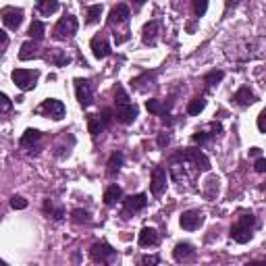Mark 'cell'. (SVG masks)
Wrapping results in <instances>:
<instances>
[{
    "label": "cell",
    "mask_w": 266,
    "mask_h": 266,
    "mask_svg": "<svg viewBox=\"0 0 266 266\" xmlns=\"http://www.w3.org/2000/svg\"><path fill=\"white\" fill-rule=\"evenodd\" d=\"M173 258L177 262H189V260H194L196 258V250H194V245L192 243H177L175 245V250H173Z\"/></svg>",
    "instance_id": "17"
},
{
    "label": "cell",
    "mask_w": 266,
    "mask_h": 266,
    "mask_svg": "<svg viewBox=\"0 0 266 266\" xmlns=\"http://www.w3.org/2000/svg\"><path fill=\"white\" fill-rule=\"evenodd\" d=\"M112 119H115V112L108 110V108H104L102 112H98V115H90L87 117V129H90V133L96 138L98 133H102L110 125Z\"/></svg>",
    "instance_id": "6"
},
{
    "label": "cell",
    "mask_w": 266,
    "mask_h": 266,
    "mask_svg": "<svg viewBox=\"0 0 266 266\" xmlns=\"http://www.w3.org/2000/svg\"><path fill=\"white\" fill-rule=\"evenodd\" d=\"M223 77H225V73H223V71H210V73H208L206 77H204V83H206L208 87H212V85H216Z\"/></svg>",
    "instance_id": "33"
},
{
    "label": "cell",
    "mask_w": 266,
    "mask_h": 266,
    "mask_svg": "<svg viewBox=\"0 0 266 266\" xmlns=\"http://www.w3.org/2000/svg\"><path fill=\"white\" fill-rule=\"evenodd\" d=\"M170 106H173V98H168V102H160V100H156V98H150V100L146 102V108L152 112V115L162 117L164 123H170V115H168V108H170Z\"/></svg>",
    "instance_id": "12"
},
{
    "label": "cell",
    "mask_w": 266,
    "mask_h": 266,
    "mask_svg": "<svg viewBox=\"0 0 266 266\" xmlns=\"http://www.w3.org/2000/svg\"><path fill=\"white\" fill-rule=\"evenodd\" d=\"M131 3H133V7H136V11H140L146 5V0H131Z\"/></svg>",
    "instance_id": "43"
},
{
    "label": "cell",
    "mask_w": 266,
    "mask_h": 266,
    "mask_svg": "<svg viewBox=\"0 0 266 266\" xmlns=\"http://www.w3.org/2000/svg\"><path fill=\"white\" fill-rule=\"evenodd\" d=\"M150 189H152V194H154L156 198H160L164 194V189H166V170L162 166H156L154 170H152Z\"/></svg>",
    "instance_id": "13"
},
{
    "label": "cell",
    "mask_w": 266,
    "mask_h": 266,
    "mask_svg": "<svg viewBox=\"0 0 266 266\" xmlns=\"http://www.w3.org/2000/svg\"><path fill=\"white\" fill-rule=\"evenodd\" d=\"M158 27H160L158 21H150V23L144 25V29H142V42H144L146 46H156V40H158Z\"/></svg>",
    "instance_id": "18"
},
{
    "label": "cell",
    "mask_w": 266,
    "mask_h": 266,
    "mask_svg": "<svg viewBox=\"0 0 266 266\" xmlns=\"http://www.w3.org/2000/svg\"><path fill=\"white\" fill-rule=\"evenodd\" d=\"M254 168H256V173H266V158H258Z\"/></svg>",
    "instance_id": "38"
},
{
    "label": "cell",
    "mask_w": 266,
    "mask_h": 266,
    "mask_svg": "<svg viewBox=\"0 0 266 266\" xmlns=\"http://www.w3.org/2000/svg\"><path fill=\"white\" fill-rule=\"evenodd\" d=\"M9 110H11V100L7 94H3V112H9Z\"/></svg>",
    "instance_id": "41"
},
{
    "label": "cell",
    "mask_w": 266,
    "mask_h": 266,
    "mask_svg": "<svg viewBox=\"0 0 266 266\" xmlns=\"http://www.w3.org/2000/svg\"><path fill=\"white\" fill-rule=\"evenodd\" d=\"M123 160H125V156L121 154V152H115L110 158H108V164H106V173L112 177L115 173H119L121 170V166H123Z\"/></svg>",
    "instance_id": "26"
},
{
    "label": "cell",
    "mask_w": 266,
    "mask_h": 266,
    "mask_svg": "<svg viewBox=\"0 0 266 266\" xmlns=\"http://www.w3.org/2000/svg\"><path fill=\"white\" fill-rule=\"evenodd\" d=\"M129 17H131V13H129V7H127V5H117L115 9L110 11V15H108V25L127 23V21H129Z\"/></svg>",
    "instance_id": "19"
},
{
    "label": "cell",
    "mask_w": 266,
    "mask_h": 266,
    "mask_svg": "<svg viewBox=\"0 0 266 266\" xmlns=\"http://www.w3.org/2000/svg\"><path fill=\"white\" fill-rule=\"evenodd\" d=\"M258 129L262 133H266V108L260 112V117H258Z\"/></svg>",
    "instance_id": "37"
},
{
    "label": "cell",
    "mask_w": 266,
    "mask_h": 266,
    "mask_svg": "<svg viewBox=\"0 0 266 266\" xmlns=\"http://www.w3.org/2000/svg\"><path fill=\"white\" fill-rule=\"evenodd\" d=\"M140 245L142 248H148V245H158L160 243V235L156 229H152V227H144L140 231Z\"/></svg>",
    "instance_id": "21"
},
{
    "label": "cell",
    "mask_w": 266,
    "mask_h": 266,
    "mask_svg": "<svg viewBox=\"0 0 266 266\" xmlns=\"http://www.w3.org/2000/svg\"><path fill=\"white\" fill-rule=\"evenodd\" d=\"M121 198H123V192H121L119 185H110L104 192V204L106 206H115L117 202H121Z\"/></svg>",
    "instance_id": "25"
},
{
    "label": "cell",
    "mask_w": 266,
    "mask_h": 266,
    "mask_svg": "<svg viewBox=\"0 0 266 266\" xmlns=\"http://www.w3.org/2000/svg\"><path fill=\"white\" fill-rule=\"evenodd\" d=\"M210 170V160L196 148H187L170 158V177L175 183L194 181L200 173Z\"/></svg>",
    "instance_id": "1"
},
{
    "label": "cell",
    "mask_w": 266,
    "mask_h": 266,
    "mask_svg": "<svg viewBox=\"0 0 266 266\" xmlns=\"http://www.w3.org/2000/svg\"><path fill=\"white\" fill-rule=\"evenodd\" d=\"M168 142H170L168 133H160V136H158V148H166V146H168Z\"/></svg>",
    "instance_id": "39"
},
{
    "label": "cell",
    "mask_w": 266,
    "mask_h": 266,
    "mask_svg": "<svg viewBox=\"0 0 266 266\" xmlns=\"http://www.w3.org/2000/svg\"><path fill=\"white\" fill-rule=\"evenodd\" d=\"M35 56H37V44H35V40L33 42H25L21 46V52H19V59H21V61H29V59H35Z\"/></svg>",
    "instance_id": "29"
},
{
    "label": "cell",
    "mask_w": 266,
    "mask_h": 266,
    "mask_svg": "<svg viewBox=\"0 0 266 266\" xmlns=\"http://www.w3.org/2000/svg\"><path fill=\"white\" fill-rule=\"evenodd\" d=\"M3 23L9 29H19V25L23 23V11L21 9H15V7H5L3 9Z\"/></svg>",
    "instance_id": "15"
},
{
    "label": "cell",
    "mask_w": 266,
    "mask_h": 266,
    "mask_svg": "<svg viewBox=\"0 0 266 266\" xmlns=\"http://www.w3.org/2000/svg\"><path fill=\"white\" fill-rule=\"evenodd\" d=\"M13 81L19 90H23V92H29L35 87L37 83V77H40V71H33V69H15L13 71Z\"/></svg>",
    "instance_id": "4"
},
{
    "label": "cell",
    "mask_w": 266,
    "mask_h": 266,
    "mask_svg": "<svg viewBox=\"0 0 266 266\" xmlns=\"http://www.w3.org/2000/svg\"><path fill=\"white\" fill-rule=\"evenodd\" d=\"M206 108V98H202V96H196V98H192L189 100V104H187V115H192V117H196V115H200V112Z\"/></svg>",
    "instance_id": "27"
},
{
    "label": "cell",
    "mask_w": 266,
    "mask_h": 266,
    "mask_svg": "<svg viewBox=\"0 0 266 266\" xmlns=\"http://www.w3.org/2000/svg\"><path fill=\"white\" fill-rule=\"evenodd\" d=\"M115 102H117L115 119H117L121 125H129V123H133V121L138 119L140 110H138V106L133 104V102H129L127 92H125L121 85H117V90H115Z\"/></svg>",
    "instance_id": "2"
},
{
    "label": "cell",
    "mask_w": 266,
    "mask_h": 266,
    "mask_svg": "<svg viewBox=\"0 0 266 266\" xmlns=\"http://www.w3.org/2000/svg\"><path fill=\"white\" fill-rule=\"evenodd\" d=\"M75 94L83 108L92 106L94 102V83L90 79H75Z\"/></svg>",
    "instance_id": "10"
},
{
    "label": "cell",
    "mask_w": 266,
    "mask_h": 266,
    "mask_svg": "<svg viewBox=\"0 0 266 266\" xmlns=\"http://www.w3.org/2000/svg\"><path fill=\"white\" fill-rule=\"evenodd\" d=\"M158 262H160L158 256H144L142 258V264H158Z\"/></svg>",
    "instance_id": "40"
},
{
    "label": "cell",
    "mask_w": 266,
    "mask_h": 266,
    "mask_svg": "<svg viewBox=\"0 0 266 266\" xmlns=\"http://www.w3.org/2000/svg\"><path fill=\"white\" fill-rule=\"evenodd\" d=\"M40 140H42L40 131H37V129H27L21 136V140H19V146H21L23 150H27V148H33V144H37Z\"/></svg>",
    "instance_id": "22"
},
{
    "label": "cell",
    "mask_w": 266,
    "mask_h": 266,
    "mask_svg": "<svg viewBox=\"0 0 266 266\" xmlns=\"http://www.w3.org/2000/svg\"><path fill=\"white\" fill-rule=\"evenodd\" d=\"M233 100H235V104H239V106H252L258 98H256V94L248 87V85H243V87H239L235 94H233Z\"/></svg>",
    "instance_id": "20"
},
{
    "label": "cell",
    "mask_w": 266,
    "mask_h": 266,
    "mask_svg": "<svg viewBox=\"0 0 266 266\" xmlns=\"http://www.w3.org/2000/svg\"><path fill=\"white\" fill-rule=\"evenodd\" d=\"M146 206H148V196L146 194H136V196L125 198L123 200V218H129L131 214L142 212Z\"/></svg>",
    "instance_id": "9"
},
{
    "label": "cell",
    "mask_w": 266,
    "mask_h": 266,
    "mask_svg": "<svg viewBox=\"0 0 266 266\" xmlns=\"http://www.w3.org/2000/svg\"><path fill=\"white\" fill-rule=\"evenodd\" d=\"M59 9H61L59 0H37V3H35V11L40 13V15H44V17L56 13Z\"/></svg>",
    "instance_id": "23"
},
{
    "label": "cell",
    "mask_w": 266,
    "mask_h": 266,
    "mask_svg": "<svg viewBox=\"0 0 266 266\" xmlns=\"http://www.w3.org/2000/svg\"><path fill=\"white\" fill-rule=\"evenodd\" d=\"M90 258L94 262H100V264H110L112 260L117 258V252L112 250V245H108L106 241H100V243H94L92 245Z\"/></svg>",
    "instance_id": "8"
},
{
    "label": "cell",
    "mask_w": 266,
    "mask_h": 266,
    "mask_svg": "<svg viewBox=\"0 0 266 266\" xmlns=\"http://www.w3.org/2000/svg\"><path fill=\"white\" fill-rule=\"evenodd\" d=\"M75 31H77V19H75L73 15H65L61 21L54 25L52 37L54 40H69V37L75 35Z\"/></svg>",
    "instance_id": "5"
},
{
    "label": "cell",
    "mask_w": 266,
    "mask_h": 266,
    "mask_svg": "<svg viewBox=\"0 0 266 266\" xmlns=\"http://www.w3.org/2000/svg\"><path fill=\"white\" fill-rule=\"evenodd\" d=\"M179 223H181V227L185 231H196V229H200V227L204 225V212H200V210H185L181 214Z\"/></svg>",
    "instance_id": "11"
},
{
    "label": "cell",
    "mask_w": 266,
    "mask_h": 266,
    "mask_svg": "<svg viewBox=\"0 0 266 266\" xmlns=\"http://www.w3.org/2000/svg\"><path fill=\"white\" fill-rule=\"evenodd\" d=\"M223 131V127H220V123H210L206 129H198L194 136H192V142L194 144H200V146H204V144H208L214 136H218V133Z\"/></svg>",
    "instance_id": "14"
},
{
    "label": "cell",
    "mask_w": 266,
    "mask_h": 266,
    "mask_svg": "<svg viewBox=\"0 0 266 266\" xmlns=\"http://www.w3.org/2000/svg\"><path fill=\"white\" fill-rule=\"evenodd\" d=\"M90 46H92V52H94V56H96L98 61L106 59V56H110V52H112L104 33H100V35H96V37H92V44H90Z\"/></svg>",
    "instance_id": "16"
},
{
    "label": "cell",
    "mask_w": 266,
    "mask_h": 266,
    "mask_svg": "<svg viewBox=\"0 0 266 266\" xmlns=\"http://www.w3.org/2000/svg\"><path fill=\"white\" fill-rule=\"evenodd\" d=\"M11 206L15 208V210H23V208H27V200H23L21 196H13L11 198Z\"/></svg>",
    "instance_id": "36"
},
{
    "label": "cell",
    "mask_w": 266,
    "mask_h": 266,
    "mask_svg": "<svg viewBox=\"0 0 266 266\" xmlns=\"http://www.w3.org/2000/svg\"><path fill=\"white\" fill-rule=\"evenodd\" d=\"M46 61H50V63L56 65V67H65V65L71 63L69 56H67L63 50H59V48H52V50L46 54Z\"/></svg>",
    "instance_id": "24"
},
{
    "label": "cell",
    "mask_w": 266,
    "mask_h": 266,
    "mask_svg": "<svg viewBox=\"0 0 266 266\" xmlns=\"http://www.w3.org/2000/svg\"><path fill=\"white\" fill-rule=\"evenodd\" d=\"M44 31H46V25L44 23H40V21H33L31 23V27H29V37H31V40H42V37H44Z\"/></svg>",
    "instance_id": "31"
},
{
    "label": "cell",
    "mask_w": 266,
    "mask_h": 266,
    "mask_svg": "<svg viewBox=\"0 0 266 266\" xmlns=\"http://www.w3.org/2000/svg\"><path fill=\"white\" fill-rule=\"evenodd\" d=\"M35 115H42V117H50L54 121H61L65 117V104L56 98H48L44 100L40 106L35 108Z\"/></svg>",
    "instance_id": "7"
},
{
    "label": "cell",
    "mask_w": 266,
    "mask_h": 266,
    "mask_svg": "<svg viewBox=\"0 0 266 266\" xmlns=\"http://www.w3.org/2000/svg\"><path fill=\"white\" fill-rule=\"evenodd\" d=\"M239 5V0H225V11H231Z\"/></svg>",
    "instance_id": "42"
},
{
    "label": "cell",
    "mask_w": 266,
    "mask_h": 266,
    "mask_svg": "<svg viewBox=\"0 0 266 266\" xmlns=\"http://www.w3.org/2000/svg\"><path fill=\"white\" fill-rule=\"evenodd\" d=\"M100 15H102V5H92L85 9V23L87 25H94L100 21Z\"/></svg>",
    "instance_id": "28"
},
{
    "label": "cell",
    "mask_w": 266,
    "mask_h": 266,
    "mask_svg": "<svg viewBox=\"0 0 266 266\" xmlns=\"http://www.w3.org/2000/svg\"><path fill=\"white\" fill-rule=\"evenodd\" d=\"M256 227V216L254 214H241L239 220L231 227V239L237 243H248L252 239V231Z\"/></svg>",
    "instance_id": "3"
},
{
    "label": "cell",
    "mask_w": 266,
    "mask_h": 266,
    "mask_svg": "<svg viewBox=\"0 0 266 266\" xmlns=\"http://www.w3.org/2000/svg\"><path fill=\"white\" fill-rule=\"evenodd\" d=\"M192 9L196 17H204L208 11V0H192Z\"/></svg>",
    "instance_id": "35"
},
{
    "label": "cell",
    "mask_w": 266,
    "mask_h": 266,
    "mask_svg": "<svg viewBox=\"0 0 266 266\" xmlns=\"http://www.w3.org/2000/svg\"><path fill=\"white\" fill-rule=\"evenodd\" d=\"M204 194H206V198H214V196L218 194V179H216V177H210V179L206 181Z\"/></svg>",
    "instance_id": "32"
},
{
    "label": "cell",
    "mask_w": 266,
    "mask_h": 266,
    "mask_svg": "<svg viewBox=\"0 0 266 266\" xmlns=\"http://www.w3.org/2000/svg\"><path fill=\"white\" fill-rule=\"evenodd\" d=\"M71 218H73V223H77V225H79V223H85V225H87V223H92L90 212H87V210H81V208H77V210H73V212H71Z\"/></svg>",
    "instance_id": "34"
},
{
    "label": "cell",
    "mask_w": 266,
    "mask_h": 266,
    "mask_svg": "<svg viewBox=\"0 0 266 266\" xmlns=\"http://www.w3.org/2000/svg\"><path fill=\"white\" fill-rule=\"evenodd\" d=\"M250 154H252V156H258V154H260V148H252Z\"/></svg>",
    "instance_id": "44"
},
{
    "label": "cell",
    "mask_w": 266,
    "mask_h": 266,
    "mask_svg": "<svg viewBox=\"0 0 266 266\" xmlns=\"http://www.w3.org/2000/svg\"><path fill=\"white\" fill-rule=\"evenodd\" d=\"M44 212L50 214L52 220H63V216H65V210H63V208H54L50 200L44 202Z\"/></svg>",
    "instance_id": "30"
}]
</instances>
